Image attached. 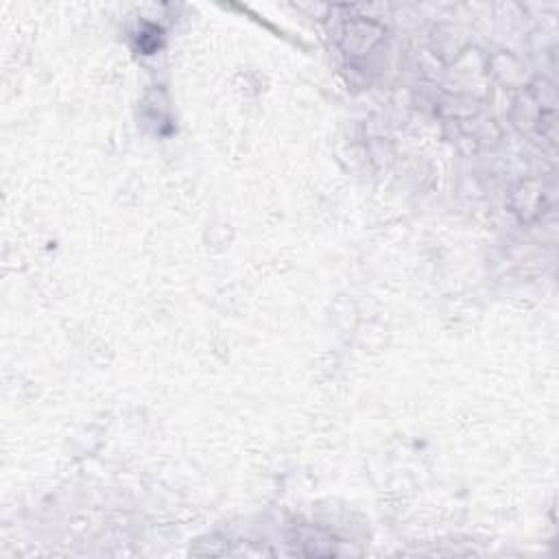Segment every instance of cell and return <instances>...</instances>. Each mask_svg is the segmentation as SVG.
I'll return each instance as SVG.
<instances>
[{
	"mask_svg": "<svg viewBox=\"0 0 559 559\" xmlns=\"http://www.w3.org/2000/svg\"><path fill=\"white\" fill-rule=\"evenodd\" d=\"M555 87L548 81H539L531 85L524 96V118L526 127H535L537 135L546 140L550 146L555 144Z\"/></svg>",
	"mask_w": 559,
	"mask_h": 559,
	"instance_id": "obj_1",
	"label": "cell"
}]
</instances>
